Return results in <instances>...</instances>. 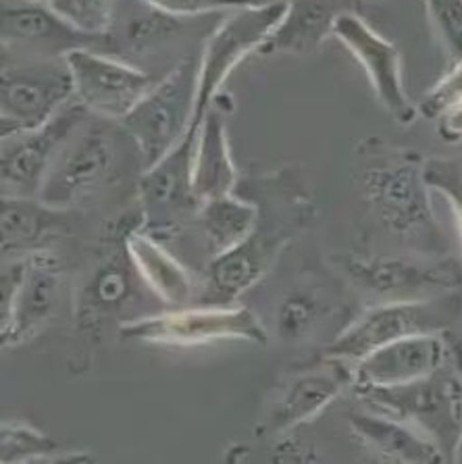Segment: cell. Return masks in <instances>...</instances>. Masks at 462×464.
Segmentation results:
<instances>
[{"mask_svg":"<svg viewBox=\"0 0 462 464\" xmlns=\"http://www.w3.org/2000/svg\"><path fill=\"white\" fill-rule=\"evenodd\" d=\"M236 192L256 205L255 229L234 250L211 258L198 292L200 306H231L250 292L269 276L277 258L317 213L311 189L296 165L252 171L240 178Z\"/></svg>","mask_w":462,"mask_h":464,"instance_id":"cell-1","label":"cell"},{"mask_svg":"<svg viewBox=\"0 0 462 464\" xmlns=\"http://www.w3.org/2000/svg\"><path fill=\"white\" fill-rule=\"evenodd\" d=\"M359 157L362 159L361 188L383 229L415 250V255H450V244L431 208L425 157L377 138L361 144Z\"/></svg>","mask_w":462,"mask_h":464,"instance_id":"cell-2","label":"cell"},{"mask_svg":"<svg viewBox=\"0 0 462 464\" xmlns=\"http://www.w3.org/2000/svg\"><path fill=\"white\" fill-rule=\"evenodd\" d=\"M371 411L388 414L425 433L444 454L457 462L462 441V375L454 364H444L431 375L391 388L354 390Z\"/></svg>","mask_w":462,"mask_h":464,"instance_id":"cell-3","label":"cell"},{"mask_svg":"<svg viewBox=\"0 0 462 464\" xmlns=\"http://www.w3.org/2000/svg\"><path fill=\"white\" fill-rule=\"evenodd\" d=\"M329 263L354 290L381 302L425 300L462 290V263L452 255L396 256L338 252Z\"/></svg>","mask_w":462,"mask_h":464,"instance_id":"cell-4","label":"cell"},{"mask_svg":"<svg viewBox=\"0 0 462 464\" xmlns=\"http://www.w3.org/2000/svg\"><path fill=\"white\" fill-rule=\"evenodd\" d=\"M200 56L188 54L154 83L119 125L136 142L142 169L159 163L194 128Z\"/></svg>","mask_w":462,"mask_h":464,"instance_id":"cell-5","label":"cell"},{"mask_svg":"<svg viewBox=\"0 0 462 464\" xmlns=\"http://www.w3.org/2000/svg\"><path fill=\"white\" fill-rule=\"evenodd\" d=\"M462 319V290L425 300L381 302L369 308L325 348V358L354 364L385 343L423 334H452Z\"/></svg>","mask_w":462,"mask_h":464,"instance_id":"cell-6","label":"cell"},{"mask_svg":"<svg viewBox=\"0 0 462 464\" xmlns=\"http://www.w3.org/2000/svg\"><path fill=\"white\" fill-rule=\"evenodd\" d=\"M290 0H263L258 5L227 11L226 17L207 38L200 53L198 98H196L194 128L211 109L229 73L252 53H261L277 27L288 17Z\"/></svg>","mask_w":462,"mask_h":464,"instance_id":"cell-7","label":"cell"},{"mask_svg":"<svg viewBox=\"0 0 462 464\" xmlns=\"http://www.w3.org/2000/svg\"><path fill=\"white\" fill-rule=\"evenodd\" d=\"M75 98L65 56L5 63L0 72V138L38 130Z\"/></svg>","mask_w":462,"mask_h":464,"instance_id":"cell-8","label":"cell"},{"mask_svg":"<svg viewBox=\"0 0 462 464\" xmlns=\"http://www.w3.org/2000/svg\"><path fill=\"white\" fill-rule=\"evenodd\" d=\"M119 335L128 342L154 346H205L213 342L244 340L267 343V329L246 306H194L140 316L119 325Z\"/></svg>","mask_w":462,"mask_h":464,"instance_id":"cell-9","label":"cell"},{"mask_svg":"<svg viewBox=\"0 0 462 464\" xmlns=\"http://www.w3.org/2000/svg\"><path fill=\"white\" fill-rule=\"evenodd\" d=\"M88 112L73 98L42 128L0 138V196L40 198L53 163L86 123Z\"/></svg>","mask_w":462,"mask_h":464,"instance_id":"cell-10","label":"cell"},{"mask_svg":"<svg viewBox=\"0 0 462 464\" xmlns=\"http://www.w3.org/2000/svg\"><path fill=\"white\" fill-rule=\"evenodd\" d=\"M196 138L198 128H192L171 152L140 175L138 205L144 213V229L163 244L179 234L188 217L198 213L192 171Z\"/></svg>","mask_w":462,"mask_h":464,"instance_id":"cell-11","label":"cell"},{"mask_svg":"<svg viewBox=\"0 0 462 464\" xmlns=\"http://www.w3.org/2000/svg\"><path fill=\"white\" fill-rule=\"evenodd\" d=\"M101 123H83L54 160L40 198L53 207L73 208L107 186L117 171V144Z\"/></svg>","mask_w":462,"mask_h":464,"instance_id":"cell-12","label":"cell"},{"mask_svg":"<svg viewBox=\"0 0 462 464\" xmlns=\"http://www.w3.org/2000/svg\"><path fill=\"white\" fill-rule=\"evenodd\" d=\"M75 101L107 121H121L157 83L150 73L98 48H77L67 56Z\"/></svg>","mask_w":462,"mask_h":464,"instance_id":"cell-13","label":"cell"},{"mask_svg":"<svg viewBox=\"0 0 462 464\" xmlns=\"http://www.w3.org/2000/svg\"><path fill=\"white\" fill-rule=\"evenodd\" d=\"M332 38L359 61L385 112L400 125L415 123L419 109L406 94L402 56L394 42L383 38L365 19L350 11H340L335 15Z\"/></svg>","mask_w":462,"mask_h":464,"instance_id":"cell-14","label":"cell"},{"mask_svg":"<svg viewBox=\"0 0 462 464\" xmlns=\"http://www.w3.org/2000/svg\"><path fill=\"white\" fill-rule=\"evenodd\" d=\"M346 388H352V364L323 356L319 367L300 371L282 385L265 417L263 431L267 435L292 433L317 419Z\"/></svg>","mask_w":462,"mask_h":464,"instance_id":"cell-15","label":"cell"},{"mask_svg":"<svg viewBox=\"0 0 462 464\" xmlns=\"http://www.w3.org/2000/svg\"><path fill=\"white\" fill-rule=\"evenodd\" d=\"M448 335H410L373 350L352 364V390L391 388L431 375L452 358Z\"/></svg>","mask_w":462,"mask_h":464,"instance_id":"cell-16","label":"cell"},{"mask_svg":"<svg viewBox=\"0 0 462 464\" xmlns=\"http://www.w3.org/2000/svg\"><path fill=\"white\" fill-rule=\"evenodd\" d=\"M0 40L3 48H32L48 56H67L77 48H111L109 40L77 32L46 0H0Z\"/></svg>","mask_w":462,"mask_h":464,"instance_id":"cell-17","label":"cell"},{"mask_svg":"<svg viewBox=\"0 0 462 464\" xmlns=\"http://www.w3.org/2000/svg\"><path fill=\"white\" fill-rule=\"evenodd\" d=\"M65 269L51 250L27 255V273L13 304V311L0 325L3 350L30 342L44 329L54 313L59 311L63 298Z\"/></svg>","mask_w":462,"mask_h":464,"instance_id":"cell-18","label":"cell"},{"mask_svg":"<svg viewBox=\"0 0 462 464\" xmlns=\"http://www.w3.org/2000/svg\"><path fill=\"white\" fill-rule=\"evenodd\" d=\"M72 208L53 207L42 198L0 196V250L3 256H27L48 250L72 234Z\"/></svg>","mask_w":462,"mask_h":464,"instance_id":"cell-19","label":"cell"},{"mask_svg":"<svg viewBox=\"0 0 462 464\" xmlns=\"http://www.w3.org/2000/svg\"><path fill=\"white\" fill-rule=\"evenodd\" d=\"M234 111V98L219 94L202 117L194 149V192L202 205L205 200L236 192L240 171L231 157L227 119Z\"/></svg>","mask_w":462,"mask_h":464,"instance_id":"cell-20","label":"cell"},{"mask_svg":"<svg viewBox=\"0 0 462 464\" xmlns=\"http://www.w3.org/2000/svg\"><path fill=\"white\" fill-rule=\"evenodd\" d=\"M348 423L362 448L383 462L396 464H444L439 448L404 420L381 412H350Z\"/></svg>","mask_w":462,"mask_h":464,"instance_id":"cell-21","label":"cell"},{"mask_svg":"<svg viewBox=\"0 0 462 464\" xmlns=\"http://www.w3.org/2000/svg\"><path fill=\"white\" fill-rule=\"evenodd\" d=\"M125 246L134 271L159 300L175 308H184L186 302L192 300L194 284L190 273L167 250V244L140 227L131 231Z\"/></svg>","mask_w":462,"mask_h":464,"instance_id":"cell-22","label":"cell"},{"mask_svg":"<svg viewBox=\"0 0 462 464\" xmlns=\"http://www.w3.org/2000/svg\"><path fill=\"white\" fill-rule=\"evenodd\" d=\"M258 208L242 194L231 192L226 196L205 200L196 213V223L211 258L226 255L240 246L255 229Z\"/></svg>","mask_w":462,"mask_h":464,"instance_id":"cell-23","label":"cell"},{"mask_svg":"<svg viewBox=\"0 0 462 464\" xmlns=\"http://www.w3.org/2000/svg\"><path fill=\"white\" fill-rule=\"evenodd\" d=\"M338 13L340 11H332L319 0H300V3L290 0L288 17L261 48V54L314 53L332 36L333 19Z\"/></svg>","mask_w":462,"mask_h":464,"instance_id":"cell-24","label":"cell"},{"mask_svg":"<svg viewBox=\"0 0 462 464\" xmlns=\"http://www.w3.org/2000/svg\"><path fill=\"white\" fill-rule=\"evenodd\" d=\"M128 6H121V0H119L113 27L121 25V32H119V36H109L111 48L125 46L134 53H144L163 44L165 40L184 30L186 19L169 15V13L146 5L142 0H128Z\"/></svg>","mask_w":462,"mask_h":464,"instance_id":"cell-25","label":"cell"},{"mask_svg":"<svg viewBox=\"0 0 462 464\" xmlns=\"http://www.w3.org/2000/svg\"><path fill=\"white\" fill-rule=\"evenodd\" d=\"M92 460V456L83 450H61L51 435L24 420H3L0 425V462L3 464Z\"/></svg>","mask_w":462,"mask_h":464,"instance_id":"cell-26","label":"cell"},{"mask_svg":"<svg viewBox=\"0 0 462 464\" xmlns=\"http://www.w3.org/2000/svg\"><path fill=\"white\" fill-rule=\"evenodd\" d=\"M327 313L329 302L323 296V292H321V287H294V290L285 294L277 306V334L285 342L304 340L325 319Z\"/></svg>","mask_w":462,"mask_h":464,"instance_id":"cell-27","label":"cell"},{"mask_svg":"<svg viewBox=\"0 0 462 464\" xmlns=\"http://www.w3.org/2000/svg\"><path fill=\"white\" fill-rule=\"evenodd\" d=\"M46 3L63 21L90 38L109 40L113 32L119 0H46Z\"/></svg>","mask_w":462,"mask_h":464,"instance_id":"cell-28","label":"cell"},{"mask_svg":"<svg viewBox=\"0 0 462 464\" xmlns=\"http://www.w3.org/2000/svg\"><path fill=\"white\" fill-rule=\"evenodd\" d=\"M427 15L452 65L462 61V0H425Z\"/></svg>","mask_w":462,"mask_h":464,"instance_id":"cell-29","label":"cell"},{"mask_svg":"<svg viewBox=\"0 0 462 464\" xmlns=\"http://www.w3.org/2000/svg\"><path fill=\"white\" fill-rule=\"evenodd\" d=\"M425 179L448 200L462 229V157L425 159Z\"/></svg>","mask_w":462,"mask_h":464,"instance_id":"cell-30","label":"cell"},{"mask_svg":"<svg viewBox=\"0 0 462 464\" xmlns=\"http://www.w3.org/2000/svg\"><path fill=\"white\" fill-rule=\"evenodd\" d=\"M462 101V61L452 65L442 80L419 102V112L427 119H439L446 111Z\"/></svg>","mask_w":462,"mask_h":464,"instance_id":"cell-31","label":"cell"},{"mask_svg":"<svg viewBox=\"0 0 462 464\" xmlns=\"http://www.w3.org/2000/svg\"><path fill=\"white\" fill-rule=\"evenodd\" d=\"M146 5L157 6V9L169 13V15L192 19L198 15H211V13H227L240 6L258 5L263 0H142Z\"/></svg>","mask_w":462,"mask_h":464,"instance_id":"cell-32","label":"cell"},{"mask_svg":"<svg viewBox=\"0 0 462 464\" xmlns=\"http://www.w3.org/2000/svg\"><path fill=\"white\" fill-rule=\"evenodd\" d=\"M438 133L450 144L462 142V101L438 119Z\"/></svg>","mask_w":462,"mask_h":464,"instance_id":"cell-33","label":"cell"},{"mask_svg":"<svg viewBox=\"0 0 462 464\" xmlns=\"http://www.w3.org/2000/svg\"><path fill=\"white\" fill-rule=\"evenodd\" d=\"M450 346H452V361L457 364V369L462 375V337H450ZM457 462L462 464V441L458 446V454H457Z\"/></svg>","mask_w":462,"mask_h":464,"instance_id":"cell-34","label":"cell"}]
</instances>
